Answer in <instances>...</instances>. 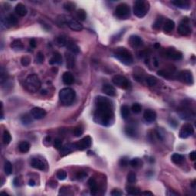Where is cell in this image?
I'll return each mask as SVG.
<instances>
[{"instance_id": "6da1fadb", "label": "cell", "mask_w": 196, "mask_h": 196, "mask_svg": "<svg viewBox=\"0 0 196 196\" xmlns=\"http://www.w3.org/2000/svg\"><path fill=\"white\" fill-rule=\"evenodd\" d=\"M96 109L94 120L102 126H109L113 122V108L112 102L107 97L99 96L95 100Z\"/></svg>"}, {"instance_id": "7a4b0ae2", "label": "cell", "mask_w": 196, "mask_h": 196, "mask_svg": "<svg viewBox=\"0 0 196 196\" xmlns=\"http://www.w3.org/2000/svg\"><path fill=\"white\" fill-rule=\"evenodd\" d=\"M113 55L119 61H120V62L126 65H130L133 62V57H132V54L126 48L120 47V48H116L113 51Z\"/></svg>"}, {"instance_id": "3957f363", "label": "cell", "mask_w": 196, "mask_h": 196, "mask_svg": "<svg viewBox=\"0 0 196 196\" xmlns=\"http://www.w3.org/2000/svg\"><path fill=\"white\" fill-rule=\"evenodd\" d=\"M75 97H76V93L72 88H63L59 92L60 101L64 105L67 106L71 104L74 101Z\"/></svg>"}, {"instance_id": "277c9868", "label": "cell", "mask_w": 196, "mask_h": 196, "mask_svg": "<svg viewBox=\"0 0 196 196\" xmlns=\"http://www.w3.org/2000/svg\"><path fill=\"white\" fill-rule=\"evenodd\" d=\"M150 9V3L147 1L137 0L134 2L133 14L138 18H143L148 13Z\"/></svg>"}, {"instance_id": "5b68a950", "label": "cell", "mask_w": 196, "mask_h": 196, "mask_svg": "<svg viewBox=\"0 0 196 196\" xmlns=\"http://www.w3.org/2000/svg\"><path fill=\"white\" fill-rule=\"evenodd\" d=\"M42 83L36 74H30L27 77L26 80V88L29 91L32 93L37 92L41 88Z\"/></svg>"}, {"instance_id": "8992f818", "label": "cell", "mask_w": 196, "mask_h": 196, "mask_svg": "<svg viewBox=\"0 0 196 196\" xmlns=\"http://www.w3.org/2000/svg\"><path fill=\"white\" fill-rule=\"evenodd\" d=\"M114 15L119 19H127L130 16V9L126 3L117 5L114 12Z\"/></svg>"}, {"instance_id": "52a82bcc", "label": "cell", "mask_w": 196, "mask_h": 196, "mask_svg": "<svg viewBox=\"0 0 196 196\" xmlns=\"http://www.w3.org/2000/svg\"><path fill=\"white\" fill-rule=\"evenodd\" d=\"M112 81L116 86L122 88V89L127 90L131 87V84L129 81L128 80L127 78L125 77L124 76H122V75L116 74L113 76V77L112 78Z\"/></svg>"}, {"instance_id": "ba28073f", "label": "cell", "mask_w": 196, "mask_h": 196, "mask_svg": "<svg viewBox=\"0 0 196 196\" xmlns=\"http://www.w3.org/2000/svg\"><path fill=\"white\" fill-rule=\"evenodd\" d=\"M178 32L182 36H187L191 34V29L189 26V19L188 18H183L178 27Z\"/></svg>"}, {"instance_id": "9c48e42d", "label": "cell", "mask_w": 196, "mask_h": 196, "mask_svg": "<svg viewBox=\"0 0 196 196\" xmlns=\"http://www.w3.org/2000/svg\"><path fill=\"white\" fill-rule=\"evenodd\" d=\"M177 77L181 82L186 84L191 85L194 83V78H193L192 73L190 70H182V71L178 74Z\"/></svg>"}, {"instance_id": "30bf717a", "label": "cell", "mask_w": 196, "mask_h": 196, "mask_svg": "<svg viewBox=\"0 0 196 196\" xmlns=\"http://www.w3.org/2000/svg\"><path fill=\"white\" fill-rule=\"evenodd\" d=\"M194 131V127L192 126V125L190 124V123H185L180 129V131H179V137L182 138V139H186L188 137L193 135Z\"/></svg>"}, {"instance_id": "8fae6325", "label": "cell", "mask_w": 196, "mask_h": 196, "mask_svg": "<svg viewBox=\"0 0 196 196\" xmlns=\"http://www.w3.org/2000/svg\"><path fill=\"white\" fill-rule=\"evenodd\" d=\"M91 144H92V139H91V136H87L84 137L82 139H81L80 141H78L77 143H75L74 145L76 150H84L91 147Z\"/></svg>"}, {"instance_id": "7c38bea8", "label": "cell", "mask_w": 196, "mask_h": 196, "mask_svg": "<svg viewBox=\"0 0 196 196\" xmlns=\"http://www.w3.org/2000/svg\"><path fill=\"white\" fill-rule=\"evenodd\" d=\"M18 22L19 21H18L17 17L12 14L9 15L5 19H2V24L5 25V27L7 28L15 26L18 24Z\"/></svg>"}, {"instance_id": "4fadbf2b", "label": "cell", "mask_w": 196, "mask_h": 196, "mask_svg": "<svg viewBox=\"0 0 196 196\" xmlns=\"http://www.w3.org/2000/svg\"><path fill=\"white\" fill-rule=\"evenodd\" d=\"M31 115L35 120H42L46 116V111L41 107H34L31 110Z\"/></svg>"}, {"instance_id": "5bb4252c", "label": "cell", "mask_w": 196, "mask_h": 196, "mask_svg": "<svg viewBox=\"0 0 196 196\" xmlns=\"http://www.w3.org/2000/svg\"><path fill=\"white\" fill-rule=\"evenodd\" d=\"M66 24L68 26L71 30L75 31V32H81L83 29V26L78 22L77 20L74 19H67V23Z\"/></svg>"}, {"instance_id": "9a60e30c", "label": "cell", "mask_w": 196, "mask_h": 196, "mask_svg": "<svg viewBox=\"0 0 196 196\" xmlns=\"http://www.w3.org/2000/svg\"><path fill=\"white\" fill-rule=\"evenodd\" d=\"M166 57L174 61H179L182 58V52L173 48H169L166 51Z\"/></svg>"}, {"instance_id": "2e32d148", "label": "cell", "mask_w": 196, "mask_h": 196, "mask_svg": "<svg viewBox=\"0 0 196 196\" xmlns=\"http://www.w3.org/2000/svg\"><path fill=\"white\" fill-rule=\"evenodd\" d=\"M31 166L34 168V169H38L41 171H45L47 169V165L46 163H44L42 160L38 158L32 159L31 161Z\"/></svg>"}, {"instance_id": "e0dca14e", "label": "cell", "mask_w": 196, "mask_h": 196, "mask_svg": "<svg viewBox=\"0 0 196 196\" xmlns=\"http://www.w3.org/2000/svg\"><path fill=\"white\" fill-rule=\"evenodd\" d=\"M129 43L133 48H138L143 45V40L140 37L137 35H132L129 38Z\"/></svg>"}, {"instance_id": "ac0fdd59", "label": "cell", "mask_w": 196, "mask_h": 196, "mask_svg": "<svg viewBox=\"0 0 196 196\" xmlns=\"http://www.w3.org/2000/svg\"><path fill=\"white\" fill-rule=\"evenodd\" d=\"M143 118L149 123L155 121L156 119V113L153 110H146L143 113Z\"/></svg>"}, {"instance_id": "d6986e66", "label": "cell", "mask_w": 196, "mask_h": 196, "mask_svg": "<svg viewBox=\"0 0 196 196\" xmlns=\"http://www.w3.org/2000/svg\"><path fill=\"white\" fill-rule=\"evenodd\" d=\"M172 4L182 9H188L190 8V2L186 0H175L172 1Z\"/></svg>"}, {"instance_id": "ffe728a7", "label": "cell", "mask_w": 196, "mask_h": 196, "mask_svg": "<svg viewBox=\"0 0 196 196\" xmlns=\"http://www.w3.org/2000/svg\"><path fill=\"white\" fill-rule=\"evenodd\" d=\"M102 91L104 94L110 96V97H114V96H116V89H115L114 87L109 84H104L103 86Z\"/></svg>"}, {"instance_id": "44dd1931", "label": "cell", "mask_w": 196, "mask_h": 196, "mask_svg": "<svg viewBox=\"0 0 196 196\" xmlns=\"http://www.w3.org/2000/svg\"><path fill=\"white\" fill-rule=\"evenodd\" d=\"M179 116H180V117L182 120H190L194 118V112L191 111V110L185 109V110H182V111L179 113Z\"/></svg>"}, {"instance_id": "7402d4cb", "label": "cell", "mask_w": 196, "mask_h": 196, "mask_svg": "<svg viewBox=\"0 0 196 196\" xmlns=\"http://www.w3.org/2000/svg\"><path fill=\"white\" fill-rule=\"evenodd\" d=\"M15 12H16V14L19 15L21 17H24L27 15L28 10L26 9V5H23L22 3H19L16 5L15 8Z\"/></svg>"}, {"instance_id": "603a6c76", "label": "cell", "mask_w": 196, "mask_h": 196, "mask_svg": "<svg viewBox=\"0 0 196 196\" xmlns=\"http://www.w3.org/2000/svg\"><path fill=\"white\" fill-rule=\"evenodd\" d=\"M62 81L64 84L71 85L74 82V77L70 72H65L63 74Z\"/></svg>"}, {"instance_id": "cb8c5ba5", "label": "cell", "mask_w": 196, "mask_h": 196, "mask_svg": "<svg viewBox=\"0 0 196 196\" xmlns=\"http://www.w3.org/2000/svg\"><path fill=\"white\" fill-rule=\"evenodd\" d=\"M49 64H51V65L62 64V57H61V54L58 52L54 53L51 58L49 60Z\"/></svg>"}, {"instance_id": "d4e9b609", "label": "cell", "mask_w": 196, "mask_h": 196, "mask_svg": "<svg viewBox=\"0 0 196 196\" xmlns=\"http://www.w3.org/2000/svg\"><path fill=\"white\" fill-rule=\"evenodd\" d=\"M67 67L68 68H72L75 66V57L72 53H66L65 54Z\"/></svg>"}, {"instance_id": "484cf974", "label": "cell", "mask_w": 196, "mask_h": 196, "mask_svg": "<svg viewBox=\"0 0 196 196\" xmlns=\"http://www.w3.org/2000/svg\"><path fill=\"white\" fill-rule=\"evenodd\" d=\"M171 160L175 165H182L185 162V156L179 153H174L171 157Z\"/></svg>"}, {"instance_id": "4316f807", "label": "cell", "mask_w": 196, "mask_h": 196, "mask_svg": "<svg viewBox=\"0 0 196 196\" xmlns=\"http://www.w3.org/2000/svg\"><path fill=\"white\" fill-rule=\"evenodd\" d=\"M88 186H89L90 190H91V192L92 194H97V191H98V188H97V183L96 182L95 179L94 178H90L88 182Z\"/></svg>"}, {"instance_id": "83f0119b", "label": "cell", "mask_w": 196, "mask_h": 196, "mask_svg": "<svg viewBox=\"0 0 196 196\" xmlns=\"http://www.w3.org/2000/svg\"><path fill=\"white\" fill-rule=\"evenodd\" d=\"M174 28H175V22L171 19H167L163 24V29L165 32L169 33V32H171L173 30Z\"/></svg>"}, {"instance_id": "f1b7e54d", "label": "cell", "mask_w": 196, "mask_h": 196, "mask_svg": "<svg viewBox=\"0 0 196 196\" xmlns=\"http://www.w3.org/2000/svg\"><path fill=\"white\" fill-rule=\"evenodd\" d=\"M11 48L15 51H22L24 48V45L20 39H15L12 42Z\"/></svg>"}, {"instance_id": "f546056e", "label": "cell", "mask_w": 196, "mask_h": 196, "mask_svg": "<svg viewBox=\"0 0 196 196\" xmlns=\"http://www.w3.org/2000/svg\"><path fill=\"white\" fill-rule=\"evenodd\" d=\"M74 150H76L74 143L66 145L61 149V155H67Z\"/></svg>"}, {"instance_id": "4dcf8cb0", "label": "cell", "mask_w": 196, "mask_h": 196, "mask_svg": "<svg viewBox=\"0 0 196 196\" xmlns=\"http://www.w3.org/2000/svg\"><path fill=\"white\" fill-rule=\"evenodd\" d=\"M66 46H67V48H68V50L72 54H78V53L80 52V48H78L77 45L75 43H74V42H70H70L69 41L67 42V44Z\"/></svg>"}, {"instance_id": "1f68e13d", "label": "cell", "mask_w": 196, "mask_h": 196, "mask_svg": "<svg viewBox=\"0 0 196 196\" xmlns=\"http://www.w3.org/2000/svg\"><path fill=\"white\" fill-rule=\"evenodd\" d=\"M30 143L26 141H23L21 142L19 145V150L22 153H26L29 151L30 150Z\"/></svg>"}, {"instance_id": "d6a6232c", "label": "cell", "mask_w": 196, "mask_h": 196, "mask_svg": "<svg viewBox=\"0 0 196 196\" xmlns=\"http://www.w3.org/2000/svg\"><path fill=\"white\" fill-rule=\"evenodd\" d=\"M129 165L132 166V168H135V169H139V168H141L143 165V160L139 158H134L132 159L131 161H129Z\"/></svg>"}, {"instance_id": "836d02e7", "label": "cell", "mask_w": 196, "mask_h": 196, "mask_svg": "<svg viewBox=\"0 0 196 196\" xmlns=\"http://www.w3.org/2000/svg\"><path fill=\"white\" fill-rule=\"evenodd\" d=\"M67 42H68V41L67 40V38L64 36H63V35H60V36L57 37L55 40L56 45L59 47L66 46L67 44Z\"/></svg>"}, {"instance_id": "e575fe53", "label": "cell", "mask_w": 196, "mask_h": 196, "mask_svg": "<svg viewBox=\"0 0 196 196\" xmlns=\"http://www.w3.org/2000/svg\"><path fill=\"white\" fill-rule=\"evenodd\" d=\"M2 141H3L4 144H5V145H8V144H9L11 143L12 136L9 131H4L3 135H2Z\"/></svg>"}, {"instance_id": "d590c367", "label": "cell", "mask_w": 196, "mask_h": 196, "mask_svg": "<svg viewBox=\"0 0 196 196\" xmlns=\"http://www.w3.org/2000/svg\"><path fill=\"white\" fill-rule=\"evenodd\" d=\"M126 191L129 194L131 195H137V194H141V192L139 191V189L136 187L129 186L126 188Z\"/></svg>"}, {"instance_id": "8d00e7d4", "label": "cell", "mask_w": 196, "mask_h": 196, "mask_svg": "<svg viewBox=\"0 0 196 196\" xmlns=\"http://www.w3.org/2000/svg\"><path fill=\"white\" fill-rule=\"evenodd\" d=\"M4 171L7 175H10L12 173V165L10 162L6 161L4 164Z\"/></svg>"}, {"instance_id": "74e56055", "label": "cell", "mask_w": 196, "mask_h": 196, "mask_svg": "<svg viewBox=\"0 0 196 196\" xmlns=\"http://www.w3.org/2000/svg\"><path fill=\"white\" fill-rule=\"evenodd\" d=\"M129 113H130V110H129V108L128 106L123 105V107H121V116L123 119H126L128 116H129Z\"/></svg>"}, {"instance_id": "f35d334b", "label": "cell", "mask_w": 196, "mask_h": 196, "mask_svg": "<svg viewBox=\"0 0 196 196\" xmlns=\"http://www.w3.org/2000/svg\"><path fill=\"white\" fill-rule=\"evenodd\" d=\"M31 116H32V115H31ZM31 116L29 114L23 115V116L21 117L22 123L25 125H29V124H30V123H32V116Z\"/></svg>"}, {"instance_id": "ab89813d", "label": "cell", "mask_w": 196, "mask_h": 196, "mask_svg": "<svg viewBox=\"0 0 196 196\" xmlns=\"http://www.w3.org/2000/svg\"><path fill=\"white\" fill-rule=\"evenodd\" d=\"M77 17L81 21H85V19H87L86 12L84 9H78L77 12Z\"/></svg>"}, {"instance_id": "60d3db41", "label": "cell", "mask_w": 196, "mask_h": 196, "mask_svg": "<svg viewBox=\"0 0 196 196\" xmlns=\"http://www.w3.org/2000/svg\"><path fill=\"white\" fill-rule=\"evenodd\" d=\"M63 7H64V9L66 11L72 12L76 8V5H75V3H74V2H66L64 4V5H63Z\"/></svg>"}, {"instance_id": "b9f144b4", "label": "cell", "mask_w": 196, "mask_h": 196, "mask_svg": "<svg viewBox=\"0 0 196 196\" xmlns=\"http://www.w3.org/2000/svg\"><path fill=\"white\" fill-rule=\"evenodd\" d=\"M146 81L149 86H155L157 84V79L153 76H148L146 77Z\"/></svg>"}, {"instance_id": "7bdbcfd3", "label": "cell", "mask_w": 196, "mask_h": 196, "mask_svg": "<svg viewBox=\"0 0 196 196\" xmlns=\"http://www.w3.org/2000/svg\"><path fill=\"white\" fill-rule=\"evenodd\" d=\"M163 24H164V22H163V18L160 17L156 19V22L153 24V27L155 29H160L162 27V26H163Z\"/></svg>"}, {"instance_id": "ee69618b", "label": "cell", "mask_w": 196, "mask_h": 196, "mask_svg": "<svg viewBox=\"0 0 196 196\" xmlns=\"http://www.w3.org/2000/svg\"><path fill=\"white\" fill-rule=\"evenodd\" d=\"M56 176L59 180H64L67 178V172L64 170H59L56 174Z\"/></svg>"}, {"instance_id": "f6af8a7d", "label": "cell", "mask_w": 196, "mask_h": 196, "mask_svg": "<svg viewBox=\"0 0 196 196\" xmlns=\"http://www.w3.org/2000/svg\"><path fill=\"white\" fill-rule=\"evenodd\" d=\"M158 74L160 75V76L163 77L171 78L172 77V74L171 73V72L167 71V70H160L158 71Z\"/></svg>"}, {"instance_id": "bcb514c9", "label": "cell", "mask_w": 196, "mask_h": 196, "mask_svg": "<svg viewBox=\"0 0 196 196\" xmlns=\"http://www.w3.org/2000/svg\"><path fill=\"white\" fill-rule=\"evenodd\" d=\"M44 61H45V57H44L43 53L38 52L35 57V62L37 64H42Z\"/></svg>"}, {"instance_id": "7dc6e473", "label": "cell", "mask_w": 196, "mask_h": 196, "mask_svg": "<svg viewBox=\"0 0 196 196\" xmlns=\"http://www.w3.org/2000/svg\"><path fill=\"white\" fill-rule=\"evenodd\" d=\"M125 132H126V133L127 134L128 136H134L136 135V129H134V127H132V126H126V127L125 128Z\"/></svg>"}, {"instance_id": "c3c4849f", "label": "cell", "mask_w": 196, "mask_h": 196, "mask_svg": "<svg viewBox=\"0 0 196 196\" xmlns=\"http://www.w3.org/2000/svg\"><path fill=\"white\" fill-rule=\"evenodd\" d=\"M127 181L129 183H134L136 181V175L134 172H129L127 175Z\"/></svg>"}, {"instance_id": "681fc988", "label": "cell", "mask_w": 196, "mask_h": 196, "mask_svg": "<svg viewBox=\"0 0 196 196\" xmlns=\"http://www.w3.org/2000/svg\"><path fill=\"white\" fill-rule=\"evenodd\" d=\"M131 109L134 113H139L142 110V107L139 104H133Z\"/></svg>"}, {"instance_id": "f907efd6", "label": "cell", "mask_w": 196, "mask_h": 196, "mask_svg": "<svg viewBox=\"0 0 196 196\" xmlns=\"http://www.w3.org/2000/svg\"><path fill=\"white\" fill-rule=\"evenodd\" d=\"M30 63H31V58L29 57H28V56H24V57H22L21 64H22L23 66L27 67V66H29V64H30Z\"/></svg>"}, {"instance_id": "816d5d0a", "label": "cell", "mask_w": 196, "mask_h": 196, "mask_svg": "<svg viewBox=\"0 0 196 196\" xmlns=\"http://www.w3.org/2000/svg\"><path fill=\"white\" fill-rule=\"evenodd\" d=\"M84 133V129L83 128L81 127V126H77V127L74 128V134L75 136L79 137Z\"/></svg>"}, {"instance_id": "f5cc1de1", "label": "cell", "mask_w": 196, "mask_h": 196, "mask_svg": "<svg viewBox=\"0 0 196 196\" xmlns=\"http://www.w3.org/2000/svg\"><path fill=\"white\" fill-rule=\"evenodd\" d=\"M7 78H8V74H7L6 71L4 70V69H1V74H0V79H1V84H3L4 81H6Z\"/></svg>"}, {"instance_id": "db71d44e", "label": "cell", "mask_w": 196, "mask_h": 196, "mask_svg": "<svg viewBox=\"0 0 196 196\" xmlns=\"http://www.w3.org/2000/svg\"><path fill=\"white\" fill-rule=\"evenodd\" d=\"M54 146L57 150H60L62 148V141L60 139H55L54 141Z\"/></svg>"}, {"instance_id": "11a10c76", "label": "cell", "mask_w": 196, "mask_h": 196, "mask_svg": "<svg viewBox=\"0 0 196 196\" xmlns=\"http://www.w3.org/2000/svg\"><path fill=\"white\" fill-rule=\"evenodd\" d=\"M129 164V160L126 157H123L121 160H120V165L122 167H126Z\"/></svg>"}, {"instance_id": "9f6ffc18", "label": "cell", "mask_w": 196, "mask_h": 196, "mask_svg": "<svg viewBox=\"0 0 196 196\" xmlns=\"http://www.w3.org/2000/svg\"><path fill=\"white\" fill-rule=\"evenodd\" d=\"M87 173L84 172H79L77 175V178L78 180H83L84 179L87 177Z\"/></svg>"}, {"instance_id": "6f0895ef", "label": "cell", "mask_w": 196, "mask_h": 196, "mask_svg": "<svg viewBox=\"0 0 196 196\" xmlns=\"http://www.w3.org/2000/svg\"><path fill=\"white\" fill-rule=\"evenodd\" d=\"M122 194H123L122 191H120V190L118 189H113V191H111V195L113 196H120L122 195Z\"/></svg>"}, {"instance_id": "680465c9", "label": "cell", "mask_w": 196, "mask_h": 196, "mask_svg": "<svg viewBox=\"0 0 196 196\" xmlns=\"http://www.w3.org/2000/svg\"><path fill=\"white\" fill-rule=\"evenodd\" d=\"M189 158L191 161H194L196 160V153L195 151H192L189 154Z\"/></svg>"}, {"instance_id": "91938a15", "label": "cell", "mask_w": 196, "mask_h": 196, "mask_svg": "<svg viewBox=\"0 0 196 196\" xmlns=\"http://www.w3.org/2000/svg\"><path fill=\"white\" fill-rule=\"evenodd\" d=\"M29 45H30V46L32 47V48H35V47H36V41H35V39H34V38H32L30 41H29Z\"/></svg>"}, {"instance_id": "94428289", "label": "cell", "mask_w": 196, "mask_h": 196, "mask_svg": "<svg viewBox=\"0 0 196 196\" xmlns=\"http://www.w3.org/2000/svg\"><path fill=\"white\" fill-rule=\"evenodd\" d=\"M48 185H49L50 187H51V188H56V187H57V182H56L55 181L51 180V181H50L49 183H48Z\"/></svg>"}, {"instance_id": "6125c7cd", "label": "cell", "mask_w": 196, "mask_h": 196, "mask_svg": "<svg viewBox=\"0 0 196 196\" xmlns=\"http://www.w3.org/2000/svg\"><path fill=\"white\" fill-rule=\"evenodd\" d=\"M141 194H144V195H153V193L151 192V191H143V192H141Z\"/></svg>"}, {"instance_id": "be15d7a7", "label": "cell", "mask_w": 196, "mask_h": 196, "mask_svg": "<svg viewBox=\"0 0 196 196\" xmlns=\"http://www.w3.org/2000/svg\"><path fill=\"white\" fill-rule=\"evenodd\" d=\"M29 185H31V186H34V185H35V181L33 180V179H31V180H29Z\"/></svg>"}]
</instances>
